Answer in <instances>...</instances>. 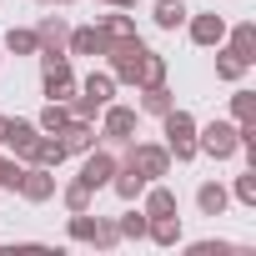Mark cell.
<instances>
[{
	"label": "cell",
	"instance_id": "obj_37",
	"mask_svg": "<svg viewBox=\"0 0 256 256\" xmlns=\"http://www.w3.org/2000/svg\"><path fill=\"white\" fill-rule=\"evenodd\" d=\"M0 131H6V116H0Z\"/></svg>",
	"mask_w": 256,
	"mask_h": 256
},
{
	"label": "cell",
	"instance_id": "obj_26",
	"mask_svg": "<svg viewBox=\"0 0 256 256\" xmlns=\"http://www.w3.org/2000/svg\"><path fill=\"white\" fill-rule=\"evenodd\" d=\"M166 76H171V60H166L161 50H146V60H141V80H136V90H141V86H166Z\"/></svg>",
	"mask_w": 256,
	"mask_h": 256
},
{
	"label": "cell",
	"instance_id": "obj_1",
	"mask_svg": "<svg viewBox=\"0 0 256 256\" xmlns=\"http://www.w3.org/2000/svg\"><path fill=\"white\" fill-rule=\"evenodd\" d=\"M196 126H201V120H196L191 110H181V106H171V110L161 116V136H166L161 146L171 151V166H191V161L201 156V151H196Z\"/></svg>",
	"mask_w": 256,
	"mask_h": 256
},
{
	"label": "cell",
	"instance_id": "obj_30",
	"mask_svg": "<svg viewBox=\"0 0 256 256\" xmlns=\"http://www.w3.org/2000/svg\"><path fill=\"white\" fill-rule=\"evenodd\" d=\"M66 236H70V241H80V246H90V236H96V211H70Z\"/></svg>",
	"mask_w": 256,
	"mask_h": 256
},
{
	"label": "cell",
	"instance_id": "obj_25",
	"mask_svg": "<svg viewBox=\"0 0 256 256\" xmlns=\"http://www.w3.org/2000/svg\"><path fill=\"white\" fill-rule=\"evenodd\" d=\"M56 196H60V206H66V211H90V206H96V191H90L80 176H76V181H66Z\"/></svg>",
	"mask_w": 256,
	"mask_h": 256
},
{
	"label": "cell",
	"instance_id": "obj_5",
	"mask_svg": "<svg viewBox=\"0 0 256 256\" xmlns=\"http://www.w3.org/2000/svg\"><path fill=\"white\" fill-rule=\"evenodd\" d=\"M136 126H141V110H136V106L110 100V106H100V126H96V136H100L106 146H126V141H136Z\"/></svg>",
	"mask_w": 256,
	"mask_h": 256
},
{
	"label": "cell",
	"instance_id": "obj_36",
	"mask_svg": "<svg viewBox=\"0 0 256 256\" xmlns=\"http://www.w3.org/2000/svg\"><path fill=\"white\" fill-rule=\"evenodd\" d=\"M50 6H76V0H50Z\"/></svg>",
	"mask_w": 256,
	"mask_h": 256
},
{
	"label": "cell",
	"instance_id": "obj_32",
	"mask_svg": "<svg viewBox=\"0 0 256 256\" xmlns=\"http://www.w3.org/2000/svg\"><path fill=\"white\" fill-rule=\"evenodd\" d=\"M90 246H96V251H116V246H120V231H116L110 216H96V236H90Z\"/></svg>",
	"mask_w": 256,
	"mask_h": 256
},
{
	"label": "cell",
	"instance_id": "obj_9",
	"mask_svg": "<svg viewBox=\"0 0 256 256\" xmlns=\"http://www.w3.org/2000/svg\"><path fill=\"white\" fill-rule=\"evenodd\" d=\"M36 136H40V126H36V120H26V116H6L0 146H6L10 156H20V161H30V146H36Z\"/></svg>",
	"mask_w": 256,
	"mask_h": 256
},
{
	"label": "cell",
	"instance_id": "obj_31",
	"mask_svg": "<svg viewBox=\"0 0 256 256\" xmlns=\"http://www.w3.org/2000/svg\"><path fill=\"white\" fill-rule=\"evenodd\" d=\"M226 191H231V201H241V206H256V166H246V171H241V176H236Z\"/></svg>",
	"mask_w": 256,
	"mask_h": 256
},
{
	"label": "cell",
	"instance_id": "obj_34",
	"mask_svg": "<svg viewBox=\"0 0 256 256\" xmlns=\"http://www.w3.org/2000/svg\"><path fill=\"white\" fill-rule=\"evenodd\" d=\"M186 251H191V256H231V251H236V241H221V236H206V241H191Z\"/></svg>",
	"mask_w": 256,
	"mask_h": 256
},
{
	"label": "cell",
	"instance_id": "obj_2",
	"mask_svg": "<svg viewBox=\"0 0 256 256\" xmlns=\"http://www.w3.org/2000/svg\"><path fill=\"white\" fill-rule=\"evenodd\" d=\"M146 50H151V46H146L141 36H131V40H110L100 60H106V70L116 76V86H136V80H141V60H146Z\"/></svg>",
	"mask_w": 256,
	"mask_h": 256
},
{
	"label": "cell",
	"instance_id": "obj_14",
	"mask_svg": "<svg viewBox=\"0 0 256 256\" xmlns=\"http://www.w3.org/2000/svg\"><path fill=\"white\" fill-rule=\"evenodd\" d=\"M66 36H70V20H66V16H40V26H36L40 50H36V56H56V50H66Z\"/></svg>",
	"mask_w": 256,
	"mask_h": 256
},
{
	"label": "cell",
	"instance_id": "obj_28",
	"mask_svg": "<svg viewBox=\"0 0 256 256\" xmlns=\"http://www.w3.org/2000/svg\"><path fill=\"white\" fill-rule=\"evenodd\" d=\"M66 120H70V106H66V100H46V106H40V116H36V126H40L46 136H56Z\"/></svg>",
	"mask_w": 256,
	"mask_h": 256
},
{
	"label": "cell",
	"instance_id": "obj_13",
	"mask_svg": "<svg viewBox=\"0 0 256 256\" xmlns=\"http://www.w3.org/2000/svg\"><path fill=\"white\" fill-rule=\"evenodd\" d=\"M241 66H256V26L251 20H236V26H226V40H221Z\"/></svg>",
	"mask_w": 256,
	"mask_h": 256
},
{
	"label": "cell",
	"instance_id": "obj_6",
	"mask_svg": "<svg viewBox=\"0 0 256 256\" xmlns=\"http://www.w3.org/2000/svg\"><path fill=\"white\" fill-rule=\"evenodd\" d=\"M126 166H136L146 181H166L171 176V151L161 146V141H126V156H120Z\"/></svg>",
	"mask_w": 256,
	"mask_h": 256
},
{
	"label": "cell",
	"instance_id": "obj_16",
	"mask_svg": "<svg viewBox=\"0 0 256 256\" xmlns=\"http://www.w3.org/2000/svg\"><path fill=\"white\" fill-rule=\"evenodd\" d=\"M146 241H151V246H161V251L181 246V241H186V231H181V211H176V216H151V226H146Z\"/></svg>",
	"mask_w": 256,
	"mask_h": 256
},
{
	"label": "cell",
	"instance_id": "obj_33",
	"mask_svg": "<svg viewBox=\"0 0 256 256\" xmlns=\"http://www.w3.org/2000/svg\"><path fill=\"white\" fill-rule=\"evenodd\" d=\"M26 176V161L20 156H0V191H16Z\"/></svg>",
	"mask_w": 256,
	"mask_h": 256
},
{
	"label": "cell",
	"instance_id": "obj_22",
	"mask_svg": "<svg viewBox=\"0 0 256 256\" xmlns=\"http://www.w3.org/2000/svg\"><path fill=\"white\" fill-rule=\"evenodd\" d=\"M100 30H106V40H131V36H141L136 30V16L131 10H106L100 20H96Z\"/></svg>",
	"mask_w": 256,
	"mask_h": 256
},
{
	"label": "cell",
	"instance_id": "obj_11",
	"mask_svg": "<svg viewBox=\"0 0 256 256\" xmlns=\"http://www.w3.org/2000/svg\"><path fill=\"white\" fill-rule=\"evenodd\" d=\"M56 141L66 146V156H86L90 146H96V120H80V116H70L60 131H56Z\"/></svg>",
	"mask_w": 256,
	"mask_h": 256
},
{
	"label": "cell",
	"instance_id": "obj_39",
	"mask_svg": "<svg viewBox=\"0 0 256 256\" xmlns=\"http://www.w3.org/2000/svg\"><path fill=\"white\" fill-rule=\"evenodd\" d=\"M0 60H6V50H0Z\"/></svg>",
	"mask_w": 256,
	"mask_h": 256
},
{
	"label": "cell",
	"instance_id": "obj_4",
	"mask_svg": "<svg viewBox=\"0 0 256 256\" xmlns=\"http://www.w3.org/2000/svg\"><path fill=\"white\" fill-rule=\"evenodd\" d=\"M196 151L211 156V161H231V156L241 151L236 120H206V126H196Z\"/></svg>",
	"mask_w": 256,
	"mask_h": 256
},
{
	"label": "cell",
	"instance_id": "obj_20",
	"mask_svg": "<svg viewBox=\"0 0 256 256\" xmlns=\"http://www.w3.org/2000/svg\"><path fill=\"white\" fill-rule=\"evenodd\" d=\"M171 106H176L171 86H141V100H136V110H141V116H156V120H161Z\"/></svg>",
	"mask_w": 256,
	"mask_h": 256
},
{
	"label": "cell",
	"instance_id": "obj_8",
	"mask_svg": "<svg viewBox=\"0 0 256 256\" xmlns=\"http://www.w3.org/2000/svg\"><path fill=\"white\" fill-rule=\"evenodd\" d=\"M56 191H60V181H56V171L50 166H26V176H20V186H16V196L20 201H30V206H46V201H56Z\"/></svg>",
	"mask_w": 256,
	"mask_h": 256
},
{
	"label": "cell",
	"instance_id": "obj_3",
	"mask_svg": "<svg viewBox=\"0 0 256 256\" xmlns=\"http://www.w3.org/2000/svg\"><path fill=\"white\" fill-rule=\"evenodd\" d=\"M110 100H116V76H110V70H90V76L80 80V90L70 96V116L96 120L100 106H110Z\"/></svg>",
	"mask_w": 256,
	"mask_h": 256
},
{
	"label": "cell",
	"instance_id": "obj_24",
	"mask_svg": "<svg viewBox=\"0 0 256 256\" xmlns=\"http://www.w3.org/2000/svg\"><path fill=\"white\" fill-rule=\"evenodd\" d=\"M0 50H10V56H36L40 40H36V26H10L6 40H0Z\"/></svg>",
	"mask_w": 256,
	"mask_h": 256
},
{
	"label": "cell",
	"instance_id": "obj_38",
	"mask_svg": "<svg viewBox=\"0 0 256 256\" xmlns=\"http://www.w3.org/2000/svg\"><path fill=\"white\" fill-rule=\"evenodd\" d=\"M36 6H50V0H36Z\"/></svg>",
	"mask_w": 256,
	"mask_h": 256
},
{
	"label": "cell",
	"instance_id": "obj_17",
	"mask_svg": "<svg viewBox=\"0 0 256 256\" xmlns=\"http://www.w3.org/2000/svg\"><path fill=\"white\" fill-rule=\"evenodd\" d=\"M226 206H231V191H226L221 181H201V186H196V211H201V216L216 221V216H226Z\"/></svg>",
	"mask_w": 256,
	"mask_h": 256
},
{
	"label": "cell",
	"instance_id": "obj_10",
	"mask_svg": "<svg viewBox=\"0 0 256 256\" xmlns=\"http://www.w3.org/2000/svg\"><path fill=\"white\" fill-rule=\"evenodd\" d=\"M186 36H191V46H201V50H216V46L226 40V16H216V10L186 16Z\"/></svg>",
	"mask_w": 256,
	"mask_h": 256
},
{
	"label": "cell",
	"instance_id": "obj_29",
	"mask_svg": "<svg viewBox=\"0 0 256 256\" xmlns=\"http://www.w3.org/2000/svg\"><path fill=\"white\" fill-rule=\"evenodd\" d=\"M246 70L251 66H241L226 46H216V80H226V86H236V80H246Z\"/></svg>",
	"mask_w": 256,
	"mask_h": 256
},
{
	"label": "cell",
	"instance_id": "obj_23",
	"mask_svg": "<svg viewBox=\"0 0 256 256\" xmlns=\"http://www.w3.org/2000/svg\"><path fill=\"white\" fill-rule=\"evenodd\" d=\"M30 161H36V166H50V171H60V161H66V146H60L56 136H46V131H40V136H36V146H30ZM30 161H26V166H30Z\"/></svg>",
	"mask_w": 256,
	"mask_h": 256
},
{
	"label": "cell",
	"instance_id": "obj_27",
	"mask_svg": "<svg viewBox=\"0 0 256 256\" xmlns=\"http://www.w3.org/2000/svg\"><path fill=\"white\" fill-rule=\"evenodd\" d=\"M231 120H236V126L256 120V90H251V86H241V80H236V90H231Z\"/></svg>",
	"mask_w": 256,
	"mask_h": 256
},
{
	"label": "cell",
	"instance_id": "obj_15",
	"mask_svg": "<svg viewBox=\"0 0 256 256\" xmlns=\"http://www.w3.org/2000/svg\"><path fill=\"white\" fill-rule=\"evenodd\" d=\"M146 216H176L181 211V201H176V191L166 186V181H151L146 191H141V201H136Z\"/></svg>",
	"mask_w": 256,
	"mask_h": 256
},
{
	"label": "cell",
	"instance_id": "obj_18",
	"mask_svg": "<svg viewBox=\"0 0 256 256\" xmlns=\"http://www.w3.org/2000/svg\"><path fill=\"white\" fill-rule=\"evenodd\" d=\"M146 186H151V181H146V176H141V171H136V166H126V161H120V166H116V176H110V186H106V191H116V196H120V201H141V191H146Z\"/></svg>",
	"mask_w": 256,
	"mask_h": 256
},
{
	"label": "cell",
	"instance_id": "obj_12",
	"mask_svg": "<svg viewBox=\"0 0 256 256\" xmlns=\"http://www.w3.org/2000/svg\"><path fill=\"white\" fill-rule=\"evenodd\" d=\"M106 46L110 40H106L100 26H70V36H66V56H90L96 60V56H106Z\"/></svg>",
	"mask_w": 256,
	"mask_h": 256
},
{
	"label": "cell",
	"instance_id": "obj_19",
	"mask_svg": "<svg viewBox=\"0 0 256 256\" xmlns=\"http://www.w3.org/2000/svg\"><path fill=\"white\" fill-rule=\"evenodd\" d=\"M186 16H191V10H186V0H156V6H151V20H156V30H166V36L181 30Z\"/></svg>",
	"mask_w": 256,
	"mask_h": 256
},
{
	"label": "cell",
	"instance_id": "obj_7",
	"mask_svg": "<svg viewBox=\"0 0 256 256\" xmlns=\"http://www.w3.org/2000/svg\"><path fill=\"white\" fill-rule=\"evenodd\" d=\"M116 166H120V156H116L110 146H90V151L80 156V171H76V176H80L90 191H106L110 176H116Z\"/></svg>",
	"mask_w": 256,
	"mask_h": 256
},
{
	"label": "cell",
	"instance_id": "obj_35",
	"mask_svg": "<svg viewBox=\"0 0 256 256\" xmlns=\"http://www.w3.org/2000/svg\"><path fill=\"white\" fill-rule=\"evenodd\" d=\"M100 6H106V10H136L141 0H100Z\"/></svg>",
	"mask_w": 256,
	"mask_h": 256
},
{
	"label": "cell",
	"instance_id": "obj_21",
	"mask_svg": "<svg viewBox=\"0 0 256 256\" xmlns=\"http://www.w3.org/2000/svg\"><path fill=\"white\" fill-rule=\"evenodd\" d=\"M146 226H151V216H146L136 201H126V216H116V231H120V241H146Z\"/></svg>",
	"mask_w": 256,
	"mask_h": 256
}]
</instances>
